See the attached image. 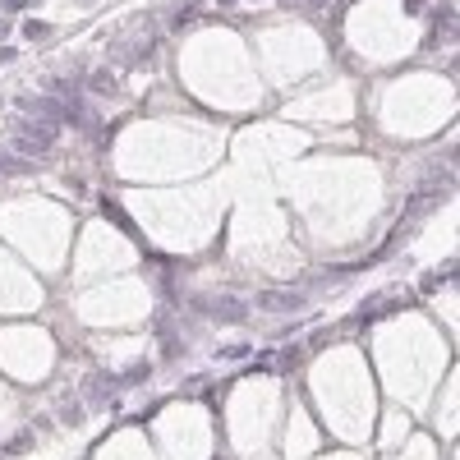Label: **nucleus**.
Listing matches in <instances>:
<instances>
[{
  "label": "nucleus",
  "mask_w": 460,
  "mask_h": 460,
  "mask_svg": "<svg viewBox=\"0 0 460 460\" xmlns=\"http://www.w3.org/2000/svg\"><path fill=\"white\" fill-rule=\"evenodd\" d=\"M258 308H267V313H304V295H262Z\"/></svg>",
  "instance_id": "nucleus-5"
},
{
  "label": "nucleus",
  "mask_w": 460,
  "mask_h": 460,
  "mask_svg": "<svg viewBox=\"0 0 460 460\" xmlns=\"http://www.w3.org/2000/svg\"><path fill=\"white\" fill-rule=\"evenodd\" d=\"M32 5H37V0H0V14H23Z\"/></svg>",
  "instance_id": "nucleus-11"
},
{
  "label": "nucleus",
  "mask_w": 460,
  "mask_h": 460,
  "mask_svg": "<svg viewBox=\"0 0 460 460\" xmlns=\"http://www.w3.org/2000/svg\"><path fill=\"white\" fill-rule=\"evenodd\" d=\"M51 148H56V129L32 120V115H19L14 120V152L23 161H42V157H51Z\"/></svg>",
  "instance_id": "nucleus-1"
},
{
  "label": "nucleus",
  "mask_w": 460,
  "mask_h": 460,
  "mask_svg": "<svg viewBox=\"0 0 460 460\" xmlns=\"http://www.w3.org/2000/svg\"><path fill=\"white\" fill-rule=\"evenodd\" d=\"M60 419L65 424H83V400H69V405L60 410Z\"/></svg>",
  "instance_id": "nucleus-10"
},
{
  "label": "nucleus",
  "mask_w": 460,
  "mask_h": 460,
  "mask_svg": "<svg viewBox=\"0 0 460 460\" xmlns=\"http://www.w3.org/2000/svg\"><path fill=\"white\" fill-rule=\"evenodd\" d=\"M0 460H5V451H0Z\"/></svg>",
  "instance_id": "nucleus-16"
},
{
  "label": "nucleus",
  "mask_w": 460,
  "mask_h": 460,
  "mask_svg": "<svg viewBox=\"0 0 460 460\" xmlns=\"http://www.w3.org/2000/svg\"><path fill=\"white\" fill-rule=\"evenodd\" d=\"M5 32H10V23H5V19H0V37H5Z\"/></svg>",
  "instance_id": "nucleus-14"
},
{
  "label": "nucleus",
  "mask_w": 460,
  "mask_h": 460,
  "mask_svg": "<svg viewBox=\"0 0 460 460\" xmlns=\"http://www.w3.org/2000/svg\"><path fill=\"white\" fill-rule=\"evenodd\" d=\"M23 37H28V42H42V37H51V23H42V19H28V23H23Z\"/></svg>",
  "instance_id": "nucleus-8"
},
{
  "label": "nucleus",
  "mask_w": 460,
  "mask_h": 460,
  "mask_svg": "<svg viewBox=\"0 0 460 460\" xmlns=\"http://www.w3.org/2000/svg\"><path fill=\"white\" fill-rule=\"evenodd\" d=\"M83 92H88V97H115V92H120V78L111 74V69L83 74Z\"/></svg>",
  "instance_id": "nucleus-4"
},
{
  "label": "nucleus",
  "mask_w": 460,
  "mask_h": 460,
  "mask_svg": "<svg viewBox=\"0 0 460 460\" xmlns=\"http://www.w3.org/2000/svg\"><path fill=\"white\" fill-rule=\"evenodd\" d=\"M120 387H115V378L111 373H102V368H92L88 378H83V405H102V410H120V396H115Z\"/></svg>",
  "instance_id": "nucleus-2"
},
{
  "label": "nucleus",
  "mask_w": 460,
  "mask_h": 460,
  "mask_svg": "<svg viewBox=\"0 0 460 460\" xmlns=\"http://www.w3.org/2000/svg\"><path fill=\"white\" fill-rule=\"evenodd\" d=\"M405 14H424V5H419V0H405Z\"/></svg>",
  "instance_id": "nucleus-13"
},
{
  "label": "nucleus",
  "mask_w": 460,
  "mask_h": 460,
  "mask_svg": "<svg viewBox=\"0 0 460 460\" xmlns=\"http://www.w3.org/2000/svg\"><path fill=\"white\" fill-rule=\"evenodd\" d=\"M216 5H235V0H216Z\"/></svg>",
  "instance_id": "nucleus-15"
},
{
  "label": "nucleus",
  "mask_w": 460,
  "mask_h": 460,
  "mask_svg": "<svg viewBox=\"0 0 460 460\" xmlns=\"http://www.w3.org/2000/svg\"><path fill=\"white\" fill-rule=\"evenodd\" d=\"M152 378V364H134V368H124L120 378H115V387H143Z\"/></svg>",
  "instance_id": "nucleus-7"
},
{
  "label": "nucleus",
  "mask_w": 460,
  "mask_h": 460,
  "mask_svg": "<svg viewBox=\"0 0 460 460\" xmlns=\"http://www.w3.org/2000/svg\"><path fill=\"white\" fill-rule=\"evenodd\" d=\"M203 14V0H194V5H189V10H180V14L170 19V28H189V23H194V19Z\"/></svg>",
  "instance_id": "nucleus-9"
},
{
  "label": "nucleus",
  "mask_w": 460,
  "mask_h": 460,
  "mask_svg": "<svg viewBox=\"0 0 460 460\" xmlns=\"http://www.w3.org/2000/svg\"><path fill=\"white\" fill-rule=\"evenodd\" d=\"M216 359H249V345H244V341H240V345H221Z\"/></svg>",
  "instance_id": "nucleus-12"
},
{
  "label": "nucleus",
  "mask_w": 460,
  "mask_h": 460,
  "mask_svg": "<svg viewBox=\"0 0 460 460\" xmlns=\"http://www.w3.org/2000/svg\"><path fill=\"white\" fill-rule=\"evenodd\" d=\"M102 212H106V221H111L115 230H120V235H129L134 244H143V230H138L134 221H129V216L120 212V203H115V198H102Z\"/></svg>",
  "instance_id": "nucleus-3"
},
{
  "label": "nucleus",
  "mask_w": 460,
  "mask_h": 460,
  "mask_svg": "<svg viewBox=\"0 0 460 460\" xmlns=\"http://www.w3.org/2000/svg\"><path fill=\"white\" fill-rule=\"evenodd\" d=\"M32 446H37V442H32V433H28V428H19L14 437L5 442V460H14V456H28Z\"/></svg>",
  "instance_id": "nucleus-6"
}]
</instances>
